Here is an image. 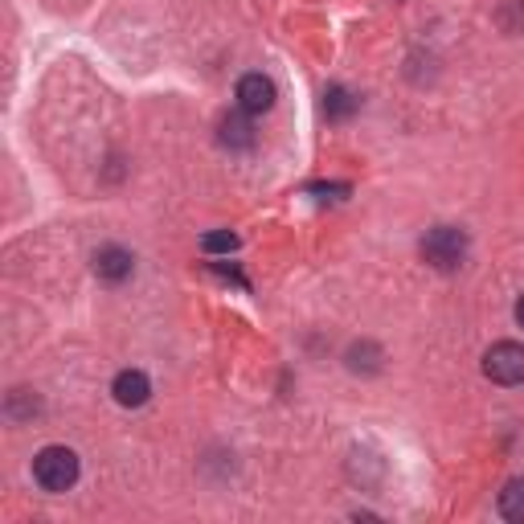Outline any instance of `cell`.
Here are the masks:
<instances>
[{"instance_id":"6da1fadb","label":"cell","mask_w":524,"mask_h":524,"mask_svg":"<svg viewBox=\"0 0 524 524\" xmlns=\"http://www.w3.org/2000/svg\"><path fill=\"white\" fill-rule=\"evenodd\" d=\"M33 479H37V488L41 492H70L78 484V455L70 447H41L33 455Z\"/></svg>"},{"instance_id":"7a4b0ae2","label":"cell","mask_w":524,"mask_h":524,"mask_svg":"<svg viewBox=\"0 0 524 524\" xmlns=\"http://www.w3.org/2000/svg\"><path fill=\"white\" fill-rule=\"evenodd\" d=\"M418 250L434 271H459L467 258V234L459 226H434V230H426Z\"/></svg>"},{"instance_id":"3957f363","label":"cell","mask_w":524,"mask_h":524,"mask_svg":"<svg viewBox=\"0 0 524 524\" xmlns=\"http://www.w3.org/2000/svg\"><path fill=\"white\" fill-rule=\"evenodd\" d=\"M484 377L496 385H520L524 381V344L500 340L484 353Z\"/></svg>"},{"instance_id":"277c9868","label":"cell","mask_w":524,"mask_h":524,"mask_svg":"<svg viewBox=\"0 0 524 524\" xmlns=\"http://www.w3.org/2000/svg\"><path fill=\"white\" fill-rule=\"evenodd\" d=\"M234 99H238V111H246V115H267L275 107V82L258 70L242 74L234 86Z\"/></svg>"},{"instance_id":"5b68a950","label":"cell","mask_w":524,"mask_h":524,"mask_svg":"<svg viewBox=\"0 0 524 524\" xmlns=\"http://www.w3.org/2000/svg\"><path fill=\"white\" fill-rule=\"evenodd\" d=\"M111 398H115L123 410H140V406L152 398V381H148V373H144V369H123V373H115V381H111Z\"/></svg>"},{"instance_id":"8992f818","label":"cell","mask_w":524,"mask_h":524,"mask_svg":"<svg viewBox=\"0 0 524 524\" xmlns=\"http://www.w3.org/2000/svg\"><path fill=\"white\" fill-rule=\"evenodd\" d=\"M131 271H136L131 250H123V246H99L95 250V275L103 283H123V279H131Z\"/></svg>"},{"instance_id":"52a82bcc","label":"cell","mask_w":524,"mask_h":524,"mask_svg":"<svg viewBox=\"0 0 524 524\" xmlns=\"http://www.w3.org/2000/svg\"><path fill=\"white\" fill-rule=\"evenodd\" d=\"M217 140H222V148H230V152H246V148H254V127H250V115H246V111L226 115L222 123H217Z\"/></svg>"},{"instance_id":"ba28073f","label":"cell","mask_w":524,"mask_h":524,"mask_svg":"<svg viewBox=\"0 0 524 524\" xmlns=\"http://www.w3.org/2000/svg\"><path fill=\"white\" fill-rule=\"evenodd\" d=\"M500 516L512 524H524V479H508L500 492Z\"/></svg>"},{"instance_id":"9c48e42d","label":"cell","mask_w":524,"mask_h":524,"mask_svg":"<svg viewBox=\"0 0 524 524\" xmlns=\"http://www.w3.org/2000/svg\"><path fill=\"white\" fill-rule=\"evenodd\" d=\"M357 107H361V99H353L344 86H328V95H324V115L328 119H348Z\"/></svg>"},{"instance_id":"30bf717a","label":"cell","mask_w":524,"mask_h":524,"mask_svg":"<svg viewBox=\"0 0 524 524\" xmlns=\"http://www.w3.org/2000/svg\"><path fill=\"white\" fill-rule=\"evenodd\" d=\"M377 365H381V348L377 344H357L353 353H348V369H353V373H361V369L373 373Z\"/></svg>"},{"instance_id":"8fae6325","label":"cell","mask_w":524,"mask_h":524,"mask_svg":"<svg viewBox=\"0 0 524 524\" xmlns=\"http://www.w3.org/2000/svg\"><path fill=\"white\" fill-rule=\"evenodd\" d=\"M234 246H238V234H230V230H213V234L201 238V250H205V254H230Z\"/></svg>"},{"instance_id":"7c38bea8","label":"cell","mask_w":524,"mask_h":524,"mask_svg":"<svg viewBox=\"0 0 524 524\" xmlns=\"http://www.w3.org/2000/svg\"><path fill=\"white\" fill-rule=\"evenodd\" d=\"M516 324H520V328H524V295H520V299H516Z\"/></svg>"}]
</instances>
